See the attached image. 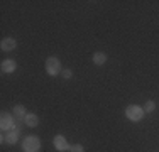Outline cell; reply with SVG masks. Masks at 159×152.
Returning <instances> with one entry per match:
<instances>
[{
  "instance_id": "obj_12",
  "label": "cell",
  "mask_w": 159,
  "mask_h": 152,
  "mask_svg": "<svg viewBox=\"0 0 159 152\" xmlns=\"http://www.w3.org/2000/svg\"><path fill=\"white\" fill-rule=\"evenodd\" d=\"M142 108H144V112H146V113H152L154 110H156V103H154L152 100H149V101H146V105H144Z\"/></svg>"
},
{
  "instance_id": "obj_10",
  "label": "cell",
  "mask_w": 159,
  "mask_h": 152,
  "mask_svg": "<svg viewBox=\"0 0 159 152\" xmlns=\"http://www.w3.org/2000/svg\"><path fill=\"white\" fill-rule=\"evenodd\" d=\"M24 123L27 125V127L34 128V127H37V125H39V117H37L36 113H27V115H25V118H24Z\"/></svg>"
},
{
  "instance_id": "obj_2",
  "label": "cell",
  "mask_w": 159,
  "mask_h": 152,
  "mask_svg": "<svg viewBox=\"0 0 159 152\" xmlns=\"http://www.w3.org/2000/svg\"><path fill=\"white\" fill-rule=\"evenodd\" d=\"M144 113H146L144 108L139 105H129L125 108V117L130 122H141L144 118Z\"/></svg>"
},
{
  "instance_id": "obj_1",
  "label": "cell",
  "mask_w": 159,
  "mask_h": 152,
  "mask_svg": "<svg viewBox=\"0 0 159 152\" xmlns=\"http://www.w3.org/2000/svg\"><path fill=\"white\" fill-rule=\"evenodd\" d=\"M41 150V139L37 135H27L22 142V152H39Z\"/></svg>"
},
{
  "instance_id": "obj_5",
  "label": "cell",
  "mask_w": 159,
  "mask_h": 152,
  "mask_svg": "<svg viewBox=\"0 0 159 152\" xmlns=\"http://www.w3.org/2000/svg\"><path fill=\"white\" fill-rule=\"evenodd\" d=\"M19 135H20V122H17L16 128L9 130L7 134H2V142H7V144H10V145H14V144H17Z\"/></svg>"
},
{
  "instance_id": "obj_3",
  "label": "cell",
  "mask_w": 159,
  "mask_h": 152,
  "mask_svg": "<svg viewBox=\"0 0 159 152\" xmlns=\"http://www.w3.org/2000/svg\"><path fill=\"white\" fill-rule=\"evenodd\" d=\"M61 61H59L56 56H49L46 59V73L49 76H58L61 73Z\"/></svg>"
},
{
  "instance_id": "obj_11",
  "label": "cell",
  "mask_w": 159,
  "mask_h": 152,
  "mask_svg": "<svg viewBox=\"0 0 159 152\" xmlns=\"http://www.w3.org/2000/svg\"><path fill=\"white\" fill-rule=\"evenodd\" d=\"M92 61L97 64V66H103V64L107 63V54H105V52H100V51H97V52H93V56H92Z\"/></svg>"
},
{
  "instance_id": "obj_9",
  "label": "cell",
  "mask_w": 159,
  "mask_h": 152,
  "mask_svg": "<svg viewBox=\"0 0 159 152\" xmlns=\"http://www.w3.org/2000/svg\"><path fill=\"white\" fill-rule=\"evenodd\" d=\"M27 110H25V106L24 105H16L12 108V115L16 117V120L17 122H24V118H25V115H27Z\"/></svg>"
},
{
  "instance_id": "obj_14",
  "label": "cell",
  "mask_w": 159,
  "mask_h": 152,
  "mask_svg": "<svg viewBox=\"0 0 159 152\" xmlns=\"http://www.w3.org/2000/svg\"><path fill=\"white\" fill-rule=\"evenodd\" d=\"M61 74H63V78H64V79H71V78H73V71L68 69V68H66L64 71H61Z\"/></svg>"
},
{
  "instance_id": "obj_7",
  "label": "cell",
  "mask_w": 159,
  "mask_h": 152,
  "mask_svg": "<svg viewBox=\"0 0 159 152\" xmlns=\"http://www.w3.org/2000/svg\"><path fill=\"white\" fill-rule=\"evenodd\" d=\"M16 47H17V41L14 39V37H3V39L0 41V49H2L3 52L14 51Z\"/></svg>"
},
{
  "instance_id": "obj_6",
  "label": "cell",
  "mask_w": 159,
  "mask_h": 152,
  "mask_svg": "<svg viewBox=\"0 0 159 152\" xmlns=\"http://www.w3.org/2000/svg\"><path fill=\"white\" fill-rule=\"evenodd\" d=\"M52 144H54V147L58 150H61V152H66V150H70V147H71V144H68V140H66V137L61 135V134H58L52 139Z\"/></svg>"
},
{
  "instance_id": "obj_13",
  "label": "cell",
  "mask_w": 159,
  "mask_h": 152,
  "mask_svg": "<svg viewBox=\"0 0 159 152\" xmlns=\"http://www.w3.org/2000/svg\"><path fill=\"white\" fill-rule=\"evenodd\" d=\"M70 150L71 152H85V147H83L81 144H71Z\"/></svg>"
},
{
  "instance_id": "obj_4",
  "label": "cell",
  "mask_w": 159,
  "mask_h": 152,
  "mask_svg": "<svg viewBox=\"0 0 159 152\" xmlns=\"http://www.w3.org/2000/svg\"><path fill=\"white\" fill-rule=\"evenodd\" d=\"M16 125H17V120L12 113L3 112L2 115H0V128H2V132L12 130V128H16Z\"/></svg>"
},
{
  "instance_id": "obj_8",
  "label": "cell",
  "mask_w": 159,
  "mask_h": 152,
  "mask_svg": "<svg viewBox=\"0 0 159 152\" xmlns=\"http://www.w3.org/2000/svg\"><path fill=\"white\" fill-rule=\"evenodd\" d=\"M0 69H2V73L10 74L17 69V63L14 59H3L2 63H0Z\"/></svg>"
}]
</instances>
